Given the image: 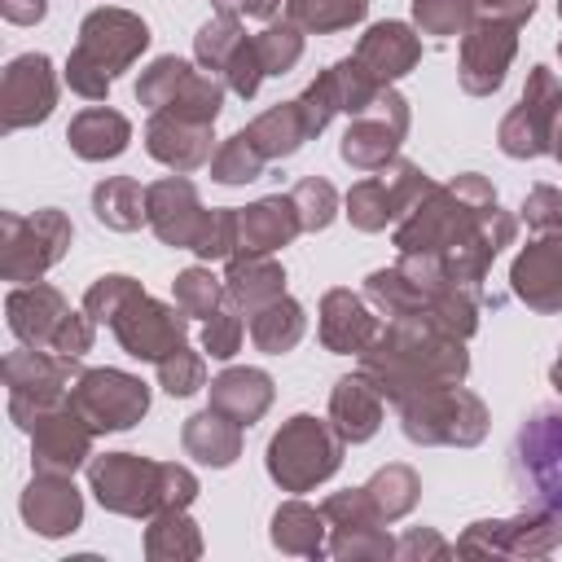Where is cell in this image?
Returning <instances> with one entry per match:
<instances>
[{"label": "cell", "mask_w": 562, "mask_h": 562, "mask_svg": "<svg viewBox=\"0 0 562 562\" xmlns=\"http://www.w3.org/2000/svg\"><path fill=\"white\" fill-rule=\"evenodd\" d=\"M88 483L97 501L114 514H154V509H184L198 492L193 474L180 465H154L132 452H110L88 465Z\"/></svg>", "instance_id": "obj_1"}, {"label": "cell", "mask_w": 562, "mask_h": 562, "mask_svg": "<svg viewBox=\"0 0 562 562\" xmlns=\"http://www.w3.org/2000/svg\"><path fill=\"white\" fill-rule=\"evenodd\" d=\"M149 44L145 22H136L123 9H101L83 22L79 31V48L70 57V88L83 97H101L110 75L123 70L140 48Z\"/></svg>", "instance_id": "obj_2"}, {"label": "cell", "mask_w": 562, "mask_h": 562, "mask_svg": "<svg viewBox=\"0 0 562 562\" xmlns=\"http://www.w3.org/2000/svg\"><path fill=\"white\" fill-rule=\"evenodd\" d=\"M514 483L531 509L562 518V408H536L518 430Z\"/></svg>", "instance_id": "obj_3"}, {"label": "cell", "mask_w": 562, "mask_h": 562, "mask_svg": "<svg viewBox=\"0 0 562 562\" xmlns=\"http://www.w3.org/2000/svg\"><path fill=\"white\" fill-rule=\"evenodd\" d=\"M334 465H338V439L316 417H294L268 448V470L290 492H307L312 483L329 479Z\"/></svg>", "instance_id": "obj_4"}, {"label": "cell", "mask_w": 562, "mask_h": 562, "mask_svg": "<svg viewBox=\"0 0 562 562\" xmlns=\"http://www.w3.org/2000/svg\"><path fill=\"white\" fill-rule=\"evenodd\" d=\"M70 404L92 430H123L145 413L149 395H145V382L114 369H97L79 378V386L70 391Z\"/></svg>", "instance_id": "obj_5"}, {"label": "cell", "mask_w": 562, "mask_h": 562, "mask_svg": "<svg viewBox=\"0 0 562 562\" xmlns=\"http://www.w3.org/2000/svg\"><path fill=\"white\" fill-rule=\"evenodd\" d=\"M66 241H70V224L57 211H40L31 220L4 215V277L9 281L40 277L61 255Z\"/></svg>", "instance_id": "obj_6"}, {"label": "cell", "mask_w": 562, "mask_h": 562, "mask_svg": "<svg viewBox=\"0 0 562 562\" xmlns=\"http://www.w3.org/2000/svg\"><path fill=\"white\" fill-rule=\"evenodd\" d=\"M558 522L562 518L544 509H527L514 522H474L457 553H549L562 536Z\"/></svg>", "instance_id": "obj_7"}, {"label": "cell", "mask_w": 562, "mask_h": 562, "mask_svg": "<svg viewBox=\"0 0 562 562\" xmlns=\"http://www.w3.org/2000/svg\"><path fill=\"white\" fill-rule=\"evenodd\" d=\"M110 325H114L119 342H123L132 356H140V360H162L167 351L180 347V334H184L180 316H176L171 307H162V303H149L145 294L127 299L123 312H119Z\"/></svg>", "instance_id": "obj_8"}, {"label": "cell", "mask_w": 562, "mask_h": 562, "mask_svg": "<svg viewBox=\"0 0 562 562\" xmlns=\"http://www.w3.org/2000/svg\"><path fill=\"white\" fill-rule=\"evenodd\" d=\"M53 70H48V57L40 53H26L18 57L9 70H4V88H0V105H4V127H26V123H40L48 119L53 110Z\"/></svg>", "instance_id": "obj_9"}, {"label": "cell", "mask_w": 562, "mask_h": 562, "mask_svg": "<svg viewBox=\"0 0 562 562\" xmlns=\"http://www.w3.org/2000/svg\"><path fill=\"white\" fill-rule=\"evenodd\" d=\"M31 439H35V465L48 470V474H70L75 465H83L88 457V443H92V426L79 417V408H48L35 426H31Z\"/></svg>", "instance_id": "obj_10"}, {"label": "cell", "mask_w": 562, "mask_h": 562, "mask_svg": "<svg viewBox=\"0 0 562 562\" xmlns=\"http://www.w3.org/2000/svg\"><path fill=\"white\" fill-rule=\"evenodd\" d=\"M22 518H26L31 531L57 540V536H66V531L79 527V518H83V501H79V492H75V483H70L66 474H48V470H40V479L22 492Z\"/></svg>", "instance_id": "obj_11"}, {"label": "cell", "mask_w": 562, "mask_h": 562, "mask_svg": "<svg viewBox=\"0 0 562 562\" xmlns=\"http://www.w3.org/2000/svg\"><path fill=\"white\" fill-rule=\"evenodd\" d=\"M66 316L70 312H66L61 294L48 290V285H26V290H13L9 294V329L26 347H44V342L53 347V338H57V329H61Z\"/></svg>", "instance_id": "obj_12"}, {"label": "cell", "mask_w": 562, "mask_h": 562, "mask_svg": "<svg viewBox=\"0 0 562 562\" xmlns=\"http://www.w3.org/2000/svg\"><path fill=\"white\" fill-rule=\"evenodd\" d=\"M514 285L527 303L536 307H562V237L531 246L518 263H514Z\"/></svg>", "instance_id": "obj_13"}, {"label": "cell", "mask_w": 562, "mask_h": 562, "mask_svg": "<svg viewBox=\"0 0 562 562\" xmlns=\"http://www.w3.org/2000/svg\"><path fill=\"white\" fill-rule=\"evenodd\" d=\"M509 53H514L509 26H492V22L479 26L470 35V44H465V75H461V83L470 92H492L501 83V75H505Z\"/></svg>", "instance_id": "obj_14"}, {"label": "cell", "mask_w": 562, "mask_h": 562, "mask_svg": "<svg viewBox=\"0 0 562 562\" xmlns=\"http://www.w3.org/2000/svg\"><path fill=\"white\" fill-rule=\"evenodd\" d=\"M211 400H215V413L233 417L237 426H250L268 408L272 386H268V378L259 369H233V373L211 382Z\"/></svg>", "instance_id": "obj_15"}, {"label": "cell", "mask_w": 562, "mask_h": 562, "mask_svg": "<svg viewBox=\"0 0 562 562\" xmlns=\"http://www.w3.org/2000/svg\"><path fill=\"white\" fill-rule=\"evenodd\" d=\"M360 61L373 66L378 79H395V75H404V70L417 61V44H413L408 26H400V22H382V26H373V31L364 35V44H360Z\"/></svg>", "instance_id": "obj_16"}, {"label": "cell", "mask_w": 562, "mask_h": 562, "mask_svg": "<svg viewBox=\"0 0 562 562\" xmlns=\"http://www.w3.org/2000/svg\"><path fill=\"white\" fill-rule=\"evenodd\" d=\"M378 391L360 378H342L338 391H334V422H338V435L360 443L378 430Z\"/></svg>", "instance_id": "obj_17"}, {"label": "cell", "mask_w": 562, "mask_h": 562, "mask_svg": "<svg viewBox=\"0 0 562 562\" xmlns=\"http://www.w3.org/2000/svg\"><path fill=\"white\" fill-rule=\"evenodd\" d=\"M70 145L79 158H114L127 145V119L114 110H83L70 123Z\"/></svg>", "instance_id": "obj_18"}, {"label": "cell", "mask_w": 562, "mask_h": 562, "mask_svg": "<svg viewBox=\"0 0 562 562\" xmlns=\"http://www.w3.org/2000/svg\"><path fill=\"white\" fill-rule=\"evenodd\" d=\"M325 514H316V509H307V505H299V501H290V505H281L277 509V518H272V544L281 549V553H303V558H321L325 553V522H321Z\"/></svg>", "instance_id": "obj_19"}, {"label": "cell", "mask_w": 562, "mask_h": 562, "mask_svg": "<svg viewBox=\"0 0 562 562\" xmlns=\"http://www.w3.org/2000/svg\"><path fill=\"white\" fill-rule=\"evenodd\" d=\"M321 334H325V342H329L334 351H360V342L373 334V321H369V312H364L351 294L334 290V294L325 299Z\"/></svg>", "instance_id": "obj_20"}, {"label": "cell", "mask_w": 562, "mask_h": 562, "mask_svg": "<svg viewBox=\"0 0 562 562\" xmlns=\"http://www.w3.org/2000/svg\"><path fill=\"white\" fill-rule=\"evenodd\" d=\"M184 448H189L198 461H206V465H228V461L237 457V448H241L237 422H224V417H215V413H198V417L184 426Z\"/></svg>", "instance_id": "obj_21"}, {"label": "cell", "mask_w": 562, "mask_h": 562, "mask_svg": "<svg viewBox=\"0 0 562 562\" xmlns=\"http://www.w3.org/2000/svg\"><path fill=\"white\" fill-rule=\"evenodd\" d=\"M237 224H241V241H246L250 250H272V246H281V241L299 228L294 202H281V198H268V202L250 206Z\"/></svg>", "instance_id": "obj_22"}, {"label": "cell", "mask_w": 562, "mask_h": 562, "mask_svg": "<svg viewBox=\"0 0 562 562\" xmlns=\"http://www.w3.org/2000/svg\"><path fill=\"white\" fill-rule=\"evenodd\" d=\"M145 553L149 558H198L202 553L198 527L180 509H158L154 527L145 531Z\"/></svg>", "instance_id": "obj_23"}, {"label": "cell", "mask_w": 562, "mask_h": 562, "mask_svg": "<svg viewBox=\"0 0 562 562\" xmlns=\"http://www.w3.org/2000/svg\"><path fill=\"white\" fill-rule=\"evenodd\" d=\"M364 492H369V501L378 505L382 518H400V514H408L413 501H417V479H413V470H404V465H386V470H378V474L369 479Z\"/></svg>", "instance_id": "obj_24"}, {"label": "cell", "mask_w": 562, "mask_h": 562, "mask_svg": "<svg viewBox=\"0 0 562 562\" xmlns=\"http://www.w3.org/2000/svg\"><path fill=\"white\" fill-rule=\"evenodd\" d=\"M92 206L110 228H136L140 224V189L132 180H105L92 193Z\"/></svg>", "instance_id": "obj_25"}, {"label": "cell", "mask_w": 562, "mask_h": 562, "mask_svg": "<svg viewBox=\"0 0 562 562\" xmlns=\"http://www.w3.org/2000/svg\"><path fill=\"white\" fill-rule=\"evenodd\" d=\"M299 334H303V312L290 299H272V307L255 316V342L263 351H285Z\"/></svg>", "instance_id": "obj_26"}, {"label": "cell", "mask_w": 562, "mask_h": 562, "mask_svg": "<svg viewBox=\"0 0 562 562\" xmlns=\"http://www.w3.org/2000/svg\"><path fill=\"white\" fill-rule=\"evenodd\" d=\"M290 13L303 22V26H316V31H329V26H347L364 13V0H290Z\"/></svg>", "instance_id": "obj_27"}, {"label": "cell", "mask_w": 562, "mask_h": 562, "mask_svg": "<svg viewBox=\"0 0 562 562\" xmlns=\"http://www.w3.org/2000/svg\"><path fill=\"white\" fill-rule=\"evenodd\" d=\"M395 136H400V132H386V127H369V123H360V127H351V132H347V140H342V158H347V162H356V167H378V162L391 154Z\"/></svg>", "instance_id": "obj_28"}, {"label": "cell", "mask_w": 562, "mask_h": 562, "mask_svg": "<svg viewBox=\"0 0 562 562\" xmlns=\"http://www.w3.org/2000/svg\"><path fill=\"white\" fill-rule=\"evenodd\" d=\"M255 176H259V154H255L250 136H233V140L220 149V158H215V180L241 184V180H255Z\"/></svg>", "instance_id": "obj_29"}, {"label": "cell", "mask_w": 562, "mask_h": 562, "mask_svg": "<svg viewBox=\"0 0 562 562\" xmlns=\"http://www.w3.org/2000/svg\"><path fill=\"white\" fill-rule=\"evenodd\" d=\"M347 202H351V220L360 228H382L386 215H395L391 211L395 206V193H386V184H378V180H364Z\"/></svg>", "instance_id": "obj_30"}, {"label": "cell", "mask_w": 562, "mask_h": 562, "mask_svg": "<svg viewBox=\"0 0 562 562\" xmlns=\"http://www.w3.org/2000/svg\"><path fill=\"white\" fill-rule=\"evenodd\" d=\"M413 13L430 35H452L465 26L470 0H413Z\"/></svg>", "instance_id": "obj_31"}, {"label": "cell", "mask_w": 562, "mask_h": 562, "mask_svg": "<svg viewBox=\"0 0 562 562\" xmlns=\"http://www.w3.org/2000/svg\"><path fill=\"white\" fill-rule=\"evenodd\" d=\"M281 268H272V263H237L233 268V294L241 299V303H255L259 294H277L281 290Z\"/></svg>", "instance_id": "obj_32"}, {"label": "cell", "mask_w": 562, "mask_h": 562, "mask_svg": "<svg viewBox=\"0 0 562 562\" xmlns=\"http://www.w3.org/2000/svg\"><path fill=\"white\" fill-rule=\"evenodd\" d=\"M255 53H259L263 75L285 70V66L299 57V35H294V31H285V26H272V31H263V35L255 40Z\"/></svg>", "instance_id": "obj_33"}, {"label": "cell", "mask_w": 562, "mask_h": 562, "mask_svg": "<svg viewBox=\"0 0 562 562\" xmlns=\"http://www.w3.org/2000/svg\"><path fill=\"white\" fill-rule=\"evenodd\" d=\"M294 206H303V215H299L303 228H325L334 215V189L325 180H307V184H299Z\"/></svg>", "instance_id": "obj_34"}, {"label": "cell", "mask_w": 562, "mask_h": 562, "mask_svg": "<svg viewBox=\"0 0 562 562\" xmlns=\"http://www.w3.org/2000/svg\"><path fill=\"white\" fill-rule=\"evenodd\" d=\"M136 294L140 290L127 277H101V285H92V294H88V312L101 316V321H114L123 312V303L136 299Z\"/></svg>", "instance_id": "obj_35"}, {"label": "cell", "mask_w": 562, "mask_h": 562, "mask_svg": "<svg viewBox=\"0 0 562 562\" xmlns=\"http://www.w3.org/2000/svg\"><path fill=\"white\" fill-rule=\"evenodd\" d=\"M162 386L171 391V395H189V391H198L202 386V360L198 356H189L184 347H176L167 360H162Z\"/></svg>", "instance_id": "obj_36"}, {"label": "cell", "mask_w": 562, "mask_h": 562, "mask_svg": "<svg viewBox=\"0 0 562 562\" xmlns=\"http://www.w3.org/2000/svg\"><path fill=\"white\" fill-rule=\"evenodd\" d=\"M176 299H180V307L184 312H198V316H211L215 312V299H220V290H215V277H206V272H184L180 281H176Z\"/></svg>", "instance_id": "obj_37"}, {"label": "cell", "mask_w": 562, "mask_h": 562, "mask_svg": "<svg viewBox=\"0 0 562 562\" xmlns=\"http://www.w3.org/2000/svg\"><path fill=\"white\" fill-rule=\"evenodd\" d=\"M237 334H241V325L233 321V316H211V325H206V351L211 356H233L237 351Z\"/></svg>", "instance_id": "obj_38"}, {"label": "cell", "mask_w": 562, "mask_h": 562, "mask_svg": "<svg viewBox=\"0 0 562 562\" xmlns=\"http://www.w3.org/2000/svg\"><path fill=\"white\" fill-rule=\"evenodd\" d=\"M395 553H400V558H417V553H435V558H443L448 544H443L435 531H408V536L395 544Z\"/></svg>", "instance_id": "obj_39"}, {"label": "cell", "mask_w": 562, "mask_h": 562, "mask_svg": "<svg viewBox=\"0 0 562 562\" xmlns=\"http://www.w3.org/2000/svg\"><path fill=\"white\" fill-rule=\"evenodd\" d=\"M4 18L9 22H40L44 18V0H4Z\"/></svg>", "instance_id": "obj_40"}, {"label": "cell", "mask_w": 562, "mask_h": 562, "mask_svg": "<svg viewBox=\"0 0 562 562\" xmlns=\"http://www.w3.org/2000/svg\"><path fill=\"white\" fill-rule=\"evenodd\" d=\"M215 4L228 13H272L277 9V0H215Z\"/></svg>", "instance_id": "obj_41"}, {"label": "cell", "mask_w": 562, "mask_h": 562, "mask_svg": "<svg viewBox=\"0 0 562 562\" xmlns=\"http://www.w3.org/2000/svg\"><path fill=\"white\" fill-rule=\"evenodd\" d=\"M483 4H487L492 13H509L514 22H518L522 13H531V0H483Z\"/></svg>", "instance_id": "obj_42"}]
</instances>
